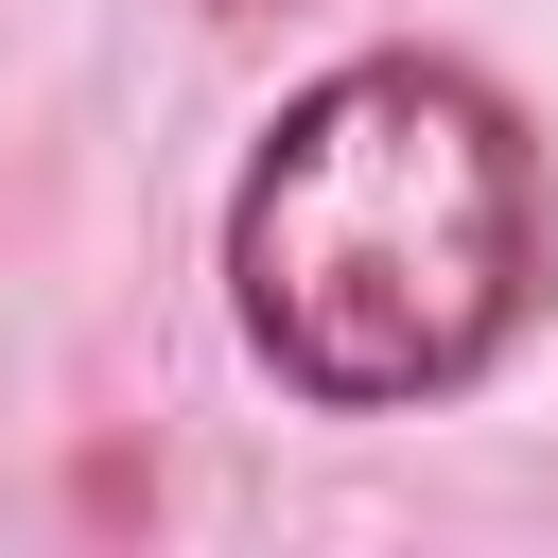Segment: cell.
Segmentation results:
<instances>
[{"instance_id":"cell-1","label":"cell","mask_w":558,"mask_h":558,"mask_svg":"<svg viewBox=\"0 0 558 558\" xmlns=\"http://www.w3.org/2000/svg\"><path fill=\"white\" fill-rule=\"evenodd\" d=\"M558 279L541 140L453 52H331L227 174V331L314 418L471 401Z\"/></svg>"}]
</instances>
